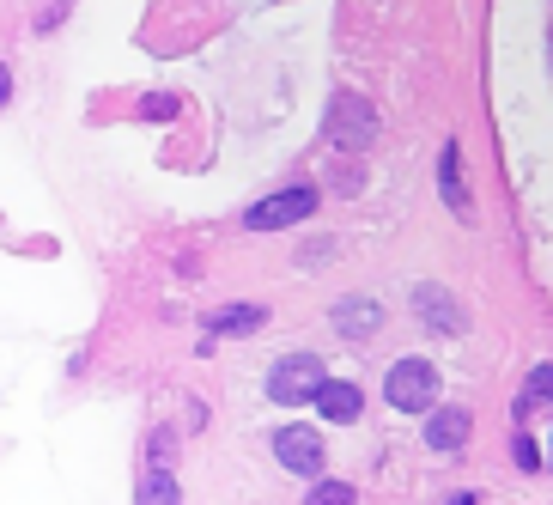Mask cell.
Instances as JSON below:
<instances>
[{
    "label": "cell",
    "mask_w": 553,
    "mask_h": 505,
    "mask_svg": "<svg viewBox=\"0 0 553 505\" xmlns=\"http://www.w3.org/2000/svg\"><path fill=\"white\" fill-rule=\"evenodd\" d=\"M323 384H329V372H323V359H316V353H286L280 366L268 372V396H274L280 408L316 402V396H323Z\"/></svg>",
    "instance_id": "6da1fadb"
},
{
    "label": "cell",
    "mask_w": 553,
    "mask_h": 505,
    "mask_svg": "<svg viewBox=\"0 0 553 505\" xmlns=\"http://www.w3.org/2000/svg\"><path fill=\"white\" fill-rule=\"evenodd\" d=\"M323 128H329V147H335V153H365L371 140H377V110H371L359 92H335Z\"/></svg>",
    "instance_id": "7a4b0ae2"
},
{
    "label": "cell",
    "mask_w": 553,
    "mask_h": 505,
    "mask_svg": "<svg viewBox=\"0 0 553 505\" xmlns=\"http://www.w3.org/2000/svg\"><path fill=\"white\" fill-rule=\"evenodd\" d=\"M383 396H389V408H402V414H426V408L438 402L432 359H395L389 378H383Z\"/></svg>",
    "instance_id": "3957f363"
},
{
    "label": "cell",
    "mask_w": 553,
    "mask_h": 505,
    "mask_svg": "<svg viewBox=\"0 0 553 505\" xmlns=\"http://www.w3.org/2000/svg\"><path fill=\"white\" fill-rule=\"evenodd\" d=\"M310 213H316V189H310V183H292V189L256 201L244 226H250V232H286V226H304Z\"/></svg>",
    "instance_id": "277c9868"
},
{
    "label": "cell",
    "mask_w": 553,
    "mask_h": 505,
    "mask_svg": "<svg viewBox=\"0 0 553 505\" xmlns=\"http://www.w3.org/2000/svg\"><path fill=\"white\" fill-rule=\"evenodd\" d=\"M274 457H280V469H292L304 481L323 475V439H316L310 426H280L274 432Z\"/></svg>",
    "instance_id": "5b68a950"
},
{
    "label": "cell",
    "mask_w": 553,
    "mask_h": 505,
    "mask_svg": "<svg viewBox=\"0 0 553 505\" xmlns=\"http://www.w3.org/2000/svg\"><path fill=\"white\" fill-rule=\"evenodd\" d=\"M414 311H420V323H426V329H438V335H462V329H468L462 299H456V293H444V286H420V293H414Z\"/></svg>",
    "instance_id": "8992f818"
},
{
    "label": "cell",
    "mask_w": 553,
    "mask_h": 505,
    "mask_svg": "<svg viewBox=\"0 0 553 505\" xmlns=\"http://www.w3.org/2000/svg\"><path fill=\"white\" fill-rule=\"evenodd\" d=\"M438 189L450 201L456 220H474V195H468V177H462V140H444V153H438Z\"/></svg>",
    "instance_id": "52a82bcc"
},
{
    "label": "cell",
    "mask_w": 553,
    "mask_h": 505,
    "mask_svg": "<svg viewBox=\"0 0 553 505\" xmlns=\"http://www.w3.org/2000/svg\"><path fill=\"white\" fill-rule=\"evenodd\" d=\"M468 408H432V420H426V445L432 451H462L468 445Z\"/></svg>",
    "instance_id": "ba28073f"
},
{
    "label": "cell",
    "mask_w": 553,
    "mask_h": 505,
    "mask_svg": "<svg viewBox=\"0 0 553 505\" xmlns=\"http://www.w3.org/2000/svg\"><path fill=\"white\" fill-rule=\"evenodd\" d=\"M316 408H323V420L347 426V420H359L365 396H359V384H347V378H329V384H323V396H316Z\"/></svg>",
    "instance_id": "9c48e42d"
},
{
    "label": "cell",
    "mask_w": 553,
    "mask_h": 505,
    "mask_svg": "<svg viewBox=\"0 0 553 505\" xmlns=\"http://www.w3.org/2000/svg\"><path fill=\"white\" fill-rule=\"evenodd\" d=\"M377 317H383V311H377L371 299H341V305H335V329L353 335V341H371V335H377Z\"/></svg>",
    "instance_id": "30bf717a"
},
{
    "label": "cell",
    "mask_w": 553,
    "mask_h": 505,
    "mask_svg": "<svg viewBox=\"0 0 553 505\" xmlns=\"http://www.w3.org/2000/svg\"><path fill=\"white\" fill-rule=\"evenodd\" d=\"M262 323H268V305H225V311L207 317L213 335H256Z\"/></svg>",
    "instance_id": "8fae6325"
},
{
    "label": "cell",
    "mask_w": 553,
    "mask_h": 505,
    "mask_svg": "<svg viewBox=\"0 0 553 505\" xmlns=\"http://www.w3.org/2000/svg\"><path fill=\"white\" fill-rule=\"evenodd\" d=\"M140 499H177V481H171V469H165V463H146Z\"/></svg>",
    "instance_id": "7c38bea8"
},
{
    "label": "cell",
    "mask_w": 553,
    "mask_h": 505,
    "mask_svg": "<svg viewBox=\"0 0 553 505\" xmlns=\"http://www.w3.org/2000/svg\"><path fill=\"white\" fill-rule=\"evenodd\" d=\"M310 499H316V505H347V499H353V481H316Z\"/></svg>",
    "instance_id": "4fadbf2b"
},
{
    "label": "cell",
    "mask_w": 553,
    "mask_h": 505,
    "mask_svg": "<svg viewBox=\"0 0 553 505\" xmlns=\"http://www.w3.org/2000/svg\"><path fill=\"white\" fill-rule=\"evenodd\" d=\"M517 463H523V475H541V451H535V439H529V432H517Z\"/></svg>",
    "instance_id": "5bb4252c"
},
{
    "label": "cell",
    "mask_w": 553,
    "mask_h": 505,
    "mask_svg": "<svg viewBox=\"0 0 553 505\" xmlns=\"http://www.w3.org/2000/svg\"><path fill=\"white\" fill-rule=\"evenodd\" d=\"M529 402H553V366H535L529 372Z\"/></svg>",
    "instance_id": "9a60e30c"
},
{
    "label": "cell",
    "mask_w": 553,
    "mask_h": 505,
    "mask_svg": "<svg viewBox=\"0 0 553 505\" xmlns=\"http://www.w3.org/2000/svg\"><path fill=\"white\" fill-rule=\"evenodd\" d=\"M140 116H158V122H171V116H177V98H140Z\"/></svg>",
    "instance_id": "2e32d148"
}]
</instances>
